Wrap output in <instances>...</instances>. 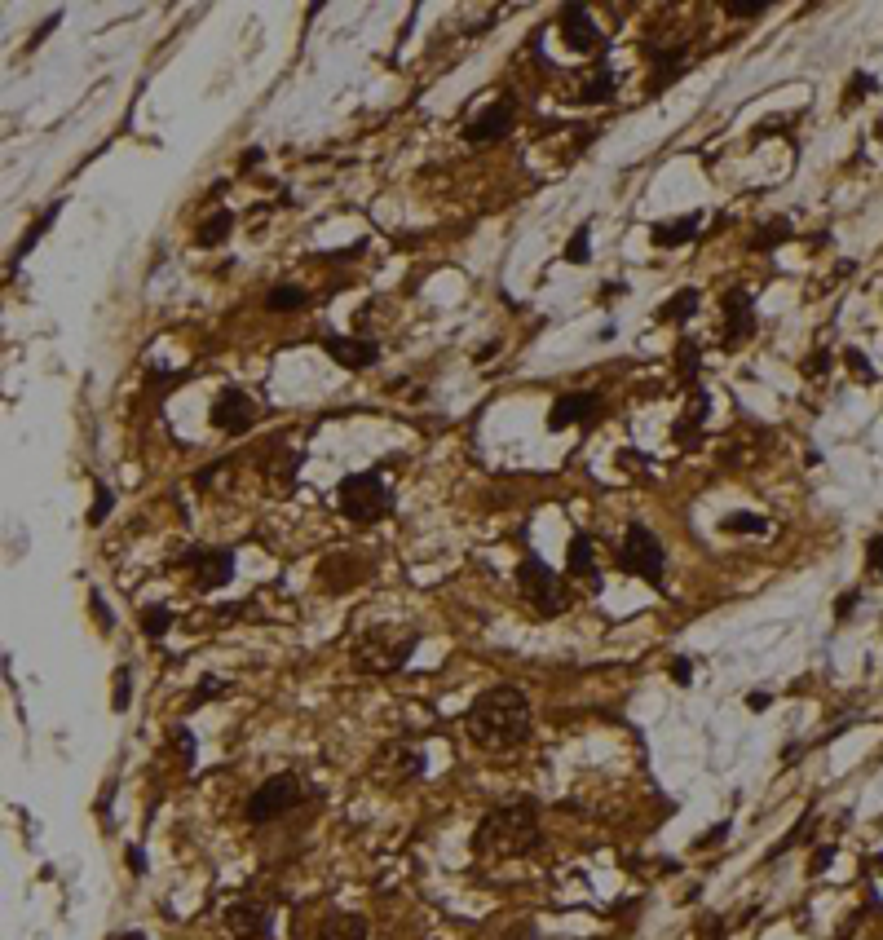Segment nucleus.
<instances>
[{
	"label": "nucleus",
	"instance_id": "f257e3e1",
	"mask_svg": "<svg viewBox=\"0 0 883 940\" xmlns=\"http://www.w3.org/2000/svg\"><path fill=\"white\" fill-rule=\"evenodd\" d=\"M464 729L482 751H513L530 737V702L517 685H495L477 693L464 715Z\"/></svg>",
	"mask_w": 883,
	"mask_h": 940
},
{
	"label": "nucleus",
	"instance_id": "f03ea898",
	"mask_svg": "<svg viewBox=\"0 0 883 940\" xmlns=\"http://www.w3.org/2000/svg\"><path fill=\"white\" fill-rule=\"evenodd\" d=\"M539 843L544 835H539V813L530 799H513V804L486 813L473 835V848L486 857H530V852H539Z\"/></svg>",
	"mask_w": 883,
	"mask_h": 940
},
{
	"label": "nucleus",
	"instance_id": "7ed1b4c3",
	"mask_svg": "<svg viewBox=\"0 0 883 940\" xmlns=\"http://www.w3.org/2000/svg\"><path fill=\"white\" fill-rule=\"evenodd\" d=\"M336 504L354 526H371V521H380L393 508V495L380 473H349L336 490Z\"/></svg>",
	"mask_w": 883,
	"mask_h": 940
},
{
	"label": "nucleus",
	"instance_id": "20e7f679",
	"mask_svg": "<svg viewBox=\"0 0 883 940\" xmlns=\"http://www.w3.org/2000/svg\"><path fill=\"white\" fill-rule=\"evenodd\" d=\"M517 583H521V596L535 605V614H544V618L566 614V605H570L566 583H561V574L548 570L539 557H526L517 565Z\"/></svg>",
	"mask_w": 883,
	"mask_h": 940
},
{
	"label": "nucleus",
	"instance_id": "39448f33",
	"mask_svg": "<svg viewBox=\"0 0 883 940\" xmlns=\"http://www.w3.org/2000/svg\"><path fill=\"white\" fill-rule=\"evenodd\" d=\"M301 799H305V786H301V777H292V773H279V777H270V782H261L257 790L248 795V821H279L283 813H292V808H301Z\"/></svg>",
	"mask_w": 883,
	"mask_h": 940
},
{
	"label": "nucleus",
	"instance_id": "423d86ee",
	"mask_svg": "<svg viewBox=\"0 0 883 940\" xmlns=\"http://www.w3.org/2000/svg\"><path fill=\"white\" fill-rule=\"evenodd\" d=\"M619 565L627 574H636V579H645V583H663V543H658V534L645 530L641 521L627 526L623 548H619Z\"/></svg>",
	"mask_w": 883,
	"mask_h": 940
},
{
	"label": "nucleus",
	"instance_id": "0eeeda50",
	"mask_svg": "<svg viewBox=\"0 0 883 940\" xmlns=\"http://www.w3.org/2000/svg\"><path fill=\"white\" fill-rule=\"evenodd\" d=\"M257 424V407H252V398L243 389H226L217 402H212V429L230 433V437H243Z\"/></svg>",
	"mask_w": 883,
	"mask_h": 940
},
{
	"label": "nucleus",
	"instance_id": "6e6552de",
	"mask_svg": "<svg viewBox=\"0 0 883 940\" xmlns=\"http://www.w3.org/2000/svg\"><path fill=\"white\" fill-rule=\"evenodd\" d=\"M725 349H742L755 331V305L747 287H729L725 292Z\"/></svg>",
	"mask_w": 883,
	"mask_h": 940
},
{
	"label": "nucleus",
	"instance_id": "1a4fd4ad",
	"mask_svg": "<svg viewBox=\"0 0 883 940\" xmlns=\"http://www.w3.org/2000/svg\"><path fill=\"white\" fill-rule=\"evenodd\" d=\"M513 120H517V106H513V102H491L482 115H473V120H468L464 137H468V142H473V146H491V142H504V137H508V128H513Z\"/></svg>",
	"mask_w": 883,
	"mask_h": 940
},
{
	"label": "nucleus",
	"instance_id": "9d476101",
	"mask_svg": "<svg viewBox=\"0 0 883 940\" xmlns=\"http://www.w3.org/2000/svg\"><path fill=\"white\" fill-rule=\"evenodd\" d=\"M557 27H561V36H566V45H570L574 53L605 49V36L597 31V23H592V14H588L583 5H566V9H561Z\"/></svg>",
	"mask_w": 883,
	"mask_h": 940
},
{
	"label": "nucleus",
	"instance_id": "9b49d317",
	"mask_svg": "<svg viewBox=\"0 0 883 940\" xmlns=\"http://www.w3.org/2000/svg\"><path fill=\"white\" fill-rule=\"evenodd\" d=\"M182 561L195 570L199 587H208V592H212V587H221L234 574V557H230L226 548H199V543H195V548H186Z\"/></svg>",
	"mask_w": 883,
	"mask_h": 940
},
{
	"label": "nucleus",
	"instance_id": "f8f14e48",
	"mask_svg": "<svg viewBox=\"0 0 883 940\" xmlns=\"http://www.w3.org/2000/svg\"><path fill=\"white\" fill-rule=\"evenodd\" d=\"M601 411V398L597 393H566V398L552 402V415H548V429L561 433L570 429V424H592Z\"/></svg>",
	"mask_w": 883,
	"mask_h": 940
},
{
	"label": "nucleus",
	"instance_id": "ddd939ff",
	"mask_svg": "<svg viewBox=\"0 0 883 940\" xmlns=\"http://www.w3.org/2000/svg\"><path fill=\"white\" fill-rule=\"evenodd\" d=\"M323 349H327V358H336L340 367H349V371H363L380 358V345L376 340H363V336H323Z\"/></svg>",
	"mask_w": 883,
	"mask_h": 940
},
{
	"label": "nucleus",
	"instance_id": "4468645a",
	"mask_svg": "<svg viewBox=\"0 0 883 940\" xmlns=\"http://www.w3.org/2000/svg\"><path fill=\"white\" fill-rule=\"evenodd\" d=\"M411 649H416V636H407L402 645H393V649H385L380 640H371V645L358 649V667H363V671H376V676H385V671H398L402 662L411 658Z\"/></svg>",
	"mask_w": 883,
	"mask_h": 940
},
{
	"label": "nucleus",
	"instance_id": "2eb2a0df",
	"mask_svg": "<svg viewBox=\"0 0 883 940\" xmlns=\"http://www.w3.org/2000/svg\"><path fill=\"white\" fill-rule=\"evenodd\" d=\"M226 923H230V932L234 936H243V940H252V936H265L270 932V910L265 905H230L226 910Z\"/></svg>",
	"mask_w": 883,
	"mask_h": 940
},
{
	"label": "nucleus",
	"instance_id": "dca6fc26",
	"mask_svg": "<svg viewBox=\"0 0 883 940\" xmlns=\"http://www.w3.org/2000/svg\"><path fill=\"white\" fill-rule=\"evenodd\" d=\"M566 565H570V574H574V579H588V583H597V548H592V539H588V534H574V539H570Z\"/></svg>",
	"mask_w": 883,
	"mask_h": 940
},
{
	"label": "nucleus",
	"instance_id": "f3484780",
	"mask_svg": "<svg viewBox=\"0 0 883 940\" xmlns=\"http://www.w3.org/2000/svg\"><path fill=\"white\" fill-rule=\"evenodd\" d=\"M698 226H702V217L694 212V217H680V221H658V226H654L650 234H654L658 248H680V243L694 239Z\"/></svg>",
	"mask_w": 883,
	"mask_h": 940
},
{
	"label": "nucleus",
	"instance_id": "a211bd4d",
	"mask_svg": "<svg viewBox=\"0 0 883 940\" xmlns=\"http://www.w3.org/2000/svg\"><path fill=\"white\" fill-rule=\"evenodd\" d=\"M318 940H367V923L358 914H332L318 927Z\"/></svg>",
	"mask_w": 883,
	"mask_h": 940
},
{
	"label": "nucleus",
	"instance_id": "6ab92c4d",
	"mask_svg": "<svg viewBox=\"0 0 883 940\" xmlns=\"http://www.w3.org/2000/svg\"><path fill=\"white\" fill-rule=\"evenodd\" d=\"M658 71L650 76V93H663L667 84H672L680 71H685V62H689V49H667V53H658Z\"/></svg>",
	"mask_w": 883,
	"mask_h": 940
},
{
	"label": "nucleus",
	"instance_id": "aec40b11",
	"mask_svg": "<svg viewBox=\"0 0 883 940\" xmlns=\"http://www.w3.org/2000/svg\"><path fill=\"white\" fill-rule=\"evenodd\" d=\"M230 230H234V212L217 208L212 217H204V226L195 230V243H199V248H217V243H226Z\"/></svg>",
	"mask_w": 883,
	"mask_h": 940
},
{
	"label": "nucleus",
	"instance_id": "412c9836",
	"mask_svg": "<svg viewBox=\"0 0 883 940\" xmlns=\"http://www.w3.org/2000/svg\"><path fill=\"white\" fill-rule=\"evenodd\" d=\"M310 305V296H305V287H296V283H279V287H270V296H265V309L270 314H292V309H305Z\"/></svg>",
	"mask_w": 883,
	"mask_h": 940
},
{
	"label": "nucleus",
	"instance_id": "4be33fe9",
	"mask_svg": "<svg viewBox=\"0 0 883 940\" xmlns=\"http://www.w3.org/2000/svg\"><path fill=\"white\" fill-rule=\"evenodd\" d=\"M786 239H791V221H786V217H773V221H764V226L755 230L751 248H755V252H773V248H782Z\"/></svg>",
	"mask_w": 883,
	"mask_h": 940
},
{
	"label": "nucleus",
	"instance_id": "5701e85b",
	"mask_svg": "<svg viewBox=\"0 0 883 940\" xmlns=\"http://www.w3.org/2000/svg\"><path fill=\"white\" fill-rule=\"evenodd\" d=\"M694 309H698V287H680L672 301L658 309V318H663V323H685Z\"/></svg>",
	"mask_w": 883,
	"mask_h": 940
},
{
	"label": "nucleus",
	"instance_id": "b1692460",
	"mask_svg": "<svg viewBox=\"0 0 883 940\" xmlns=\"http://www.w3.org/2000/svg\"><path fill=\"white\" fill-rule=\"evenodd\" d=\"M610 93H614V71H610V62H601L597 76L579 89V102H610Z\"/></svg>",
	"mask_w": 883,
	"mask_h": 940
},
{
	"label": "nucleus",
	"instance_id": "393cba45",
	"mask_svg": "<svg viewBox=\"0 0 883 940\" xmlns=\"http://www.w3.org/2000/svg\"><path fill=\"white\" fill-rule=\"evenodd\" d=\"M685 411H689V407H685ZM702 420H707V393H702V389H694V411H689L685 420L676 424V437H680V442H685V433H689V437H698Z\"/></svg>",
	"mask_w": 883,
	"mask_h": 940
},
{
	"label": "nucleus",
	"instance_id": "a878e982",
	"mask_svg": "<svg viewBox=\"0 0 883 940\" xmlns=\"http://www.w3.org/2000/svg\"><path fill=\"white\" fill-rule=\"evenodd\" d=\"M168 627H173V610H164V605H151V610H142V632H146V640L168 636Z\"/></svg>",
	"mask_w": 883,
	"mask_h": 940
},
{
	"label": "nucleus",
	"instance_id": "bb28decb",
	"mask_svg": "<svg viewBox=\"0 0 883 940\" xmlns=\"http://www.w3.org/2000/svg\"><path fill=\"white\" fill-rule=\"evenodd\" d=\"M720 530H729V534H764V530H769V521L755 517V512H733V517L720 521Z\"/></svg>",
	"mask_w": 883,
	"mask_h": 940
},
{
	"label": "nucleus",
	"instance_id": "cd10ccee",
	"mask_svg": "<svg viewBox=\"0 0 883 940\" xmlns=\"http://www.w3.org/2000/svg\"><path fill=\"white\" fill-rule=\"evenodd\" d=\"M58 212H62V204H53V208L45 212V217H40V221H36V226H31V230H27V239H23V243H18V252H14V265H18V261H23V256H27L31 248H36V243H40V234H45V230L53 226V217H58Z\"/></svg>",
	"mask_w": 883,
	"mask_h": 940
},
{
	"label": "nucleus",
	"instance_id": "c85d7f7f",
	"mask_svg": "<svg viewBox=\"0 0 883 940\" xmlns=\"http://www.w3.org/2000/svg\"><path fill=\"white\" fill-rule=\"evenodd\" d=\"M115 508V495L106 490V482H93V512H89V526H102Z\"/></svg>",
	"mask_w": 883,
	"mask_h": 940
},
{
	"label": "nucleus",
	"instance_id": "c756f323",
	"mask_svg": "<svg viewBox=\"0 0 883 940\" xmlns=\"http://www.w3.org/2000/svg\"><path fill=\"white\" fill-rule=\"evenodd\" d=\"M588 256H592V248H588V226H583V230H574V234H570V243H566V261H570V265H583Z\"/></svg>",
	"mask_w": 883,
	"mask_h": 940
},
{
	"label": "nucleus",
	"instance_id": "7c9ffc66",
	"mask_svg": "<svg viewBox=\"0 0 883 940\" xmlns=\"http://www.w3.org/2000/svg\"><path fill=\"white\" fill-rule=\"evenodd\" d=\"M676 367L685 371V380H689V376H698V345H694V340H680V349H676Z\"/></svg>",
	"mask_w": 883,
	"mask_h": 940
},
{
	"label": "nucleus",
	"instance_id": "2f4dec72",
	"mask_svg": "<svg viewBox=\"0 0 883 940\" xmlns=\"http://www.w3.org/2000/svg\"><path fill=\"white\" fill-rule=\"evenodd\" d=\"M725 14L729 18H760L764 14V0H729Z\"/></svg>",
	"mask_w": 883,
	"mask_h": 940
},
{
	"label": "nucleus",
	"instance_id": "473e14b6",
	"mask_svg": "<svg viewBox=\"0 0 883 940\" xmlns=\"http://www.w3.org/2000/svg\"><path fill=\"white\" fill-rule=\"evenodd\" d=\"M129 702H133V680H129V671H120V676H115V698H111V707L124 711Z\"/></svg>",
	"mask_w": 883,
	"mask_h": 940
},
{
	"label": "nucleus",
	"instance_id": "72a5a7b5",
	"mask_svg": "<svg viewBox=\"0 0 883 940\" xmlns=\"http://www.w3.org/2000/svg\"><path fill=\"white\" fill-rule=\"evenodd\" d=\"M844 362H848V367H853V371H857V380H866V384H870V380H875V367H870V362H866V358H861V354H857V349H848V354H844Z\"/></svg>",
	"mask_w": 883,
	"mask_h": 940
},
{
	"label": "nucleus",
	"instance_id": "f704fd0d",
	"mask_svg": "<svg viewBox=\"0 0 883 940\" xmlns=\"http://www.w3.org/2000/svg\"><path fill=\"white\" fill-rule=\"evenodd\" d=\"M866 565H870L875 574H883V534H875V539L866 543Z\"/></svg>",
	"mask_w": 883,
	"mask_h": 940
},
{
	"label": "nucleus",
	"instance_id": "c9c22d12",
	"mask_svg": "<svg viewBox=\"0 0 883 940\" xmlns=\"http://www.w3.org/2000/svg\"><path fill=\"white\" fill-rule=\"evenodd\" d=\"M672 680H676V685H689V680H694V667H689V658H676V662H672Z\"/></svg>",
	"mask_w": 883,
	"mask_h": 940
},
{
	"label": "nucleus",
	"instance_id": "e433bc0d",
	"mask_svg": "<svg viewBox=\"0 0 883 940\" xmlns=\"http://www.w3.org/2000/svg\"><path fill=\"white\" fill-rule=\"evenodd\" d=\"M173 746L186 755V760H195V742H190V733H186V729H173Z\"/></svg>",
	"mask_w": 883,
	"mask_h": 940
},
{
	"label": "nucleus",
	"instance_id": "4c0bfd02",
	"mask_svg": "<svg viewBox=\"0 0 883 940\" xmlns=\"http://www.w3.org/2000/svg\"><path fill=\"white\" fill-rule=\"evenodd\" d=\"M831 362H835L831 354H813V358H808V362H804V371H808V376H822V371H826V367H831Z\"/></svg>",
	"mask_w": 883,
	"mask_h": 940
},
{
	"label": "nucleus",
	"instance_id": "58836bf2",
	"mask_svg": "<svg viewBox=\"0 0 883 940\" xmlns=\"http://www.w3.org/2000/svg\"><path fill=\"white\" fill-rule=\"evenodd\" d=\"M257 164H261V146H248V151H243V164H239V168H243V173H252Z\"/></svg>",
	"mask_w": 883,
	"mask_h": 940
},
{
	"label": "nucleus",
	"instance_id": "ea45409f",
	"mask_svg": "<svg viewBox=\"0 0 883 940\" xmlns=\"http://www.w3.org/2000/svg\"><path fill=\"white\" fill-rule=\"evenodd\" d=\"M769 702H773V693H764V689H755V693H751V698H747V707H751V711H764V707H769Z\"/></svg>",
	"mask_w": 883,
	"mask_h": 940
},
{
	"label": "nucleus",
	"instance_id": "a19ab883",
	"mask_svg": "<svg viewBox=\"0 0 883 940\" xmlns=\"http://www.w3.org/2000/svg\"><path fill=\"white\" fill-rule=\"evenodd\" d=\"M831 857H835V848H817V852H813V874H822Z\"/></svg>",
	"mask_w": 883,
	"mask_h": 940
},
{
	"label": "nucleus",
	"instance_id": "79ce46f5",
	"mask_svg": "<svg viewBox=\"0 0 883 940\" xmlns=\"http://www.w3.org/2000/svg\"><path fill=\"white\" fill-rule=\"evenodd\" d=\"M870 89H875V76H857L853 80V98H861V93H870Z\"/></svg>",
	"mask_w": 883,
	"mask_h": 940
},
{
	"label": "nucleus",
	"instance_id": "37998d69",
	"mask_svg": "<svg viewBox=\"0 0 883 940\" xmlns=\"http://www.w3.org/2000/svg\"><path fill=\"white\" fill-rule=\"evenodd\" d=\"M129 861H133V874H146V857H142V848H129Z\"/></svg>",
	"mask_w": 883,
	"mask_h": 940
},
{
	"label": "nucleus",
	"instance_id": "c03bdc74",
	"mask_svg": "<svg viewBox=\"0 0 883 940\" xmlns=\"http://www.w3.org/2000/svg\"><path fill=\"white\" fill-rule=\"evenodd\" d=\"M853 605H857V596H844V601H839V618L853 614Z\"/></svg>",
	"mask_w": 883,
	"mask_h": 940
},
{
	"label": "nucleus",
	"instance_id": "a18cd8bd",
	"mask_svg": "<svg viewBox=\"0 0 883 940\" xmlns=\"http://www.w3.org/2000/svg\"><path fill=\"white\" fill-rule=\"evenodd\" d=\"M875 865H879V870H883V852H879V857H875Z\"/></svg>",
	"mask_w": 883,
	"mask_h": 940
},
{
	"label": "nucleus",
	"instance_id": "49530a36",
	"mask_svg": "<svg viewBox=\"0 0 883 940\" xmlns=\"http://www.w3.org/2000/svg\"><path fill=\"white\" fill-rule=\"evenodd\" d=\"M879 137H883V120H879Z\"/></svg>",
	"mask_w": 883,
	"mask_h": 940
}]
</instances>
